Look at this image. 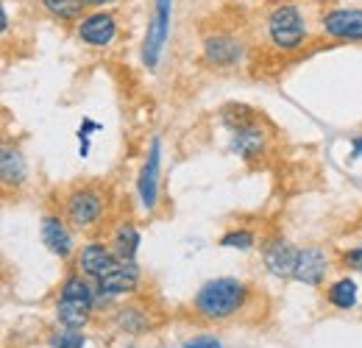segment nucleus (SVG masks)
I'll return each instance as SVG.
<instances>
[{
	"label": "nucleus",
	"instance_id": "obj_8",
	"mask_svg": "<svg viewBox=\"0 0 362 348\" xmlns=\"http://www.w3.org/2000/svg\"><path fill=\"white\" fill-rule=\"evenodd\" d=\"M265 142H268V134L254 117H245L237 126H231V151L245 162L259 159L265 151Z\"/></svg>",
	"mask_w": 362,
	"mask_h": 348
},
{
	"label": "nucleus",
	"instance_id": "obj_16",
	"mask_svg": "<svg viewBox=\"0 0 362 348\" xmlns=\"http://www.w3.org/2000/svg\"><path fill=\"white\" fill-rule=\"evenodd\" d=\"M136 248H139V228L132 220H123L112 234V251L117 254V260H136Z\"/></svg>",
	"mask_w": 362,
	"mask_h": 348
},
{
	"label": "nucleus",
	"instance_id": "obj_7",
	"mask_svg": "<svg viewBox=\"0 0 362 348\" xmlns=\"http://www.w3.org/2000/svg\"><path fill=\"white\" fill-rule=\"evenodd\" d=\"M320 31L340 42H362V8H332L320 20Z\"/></svg>",
	"mask_w": 362,
	"mask_h": 348
},
{
	"label": "nucleus",
	"instance_id": "obj_3",
	"mask_svg": "<svg viewBox=\"0 0 362 348\" xmlns=\"http://www.w3.org/2000/svg\"><path fill=\"white\" fill-rule=\"evenodd\" d=\"M268 37L284 53L298 50L307 40V23H304L301 8L293 3H279L268 14Z\"/></svg>",
	"mask_w": 362,
	"mask_h": 348
},
{
	"label": "nucleus",
	"instance_id": "obj_23",
	"mask_svg": "<svg viewBox=\"0 0 362 348\" xmlns=\"http://www.w3.org/2000/svg\"><path fill=\"white\" fill-rule=\"evenodd\" d=\"M184 348H223V346H221V340H215V337L204 335V337H192V340H187Z\"/></svg>",
	"mask_w": 362,
	"mask_h": 348
},
{
	"label": "nucleus",
	"instance_id": "obj_19",
	"mask_svg": "<svg viewBox=\"0 0 362 348\" xmlns=\"http://www.w3.org/2000/svg\"><path fill=\"white\" fill-rule=\"evenodd\" d=\"M45 11L56 20H64V23H78L84 17V0H42Z\"/></svg>",
	"mask_w": 362,
	"mask_h": 348
},
{
	"label": "nucleus",
	"instance_id": "obj_20",
	"mask_svg": "<svg viewBox=\"0 0 362 348\" xmlns=\"http://www.w3.org/2000/svg\"><path fill=\"white\" fill-rule=\"evenodd\" d=\"M115 326H117L120 332H126V335H136V332H142V329L148 326V318H145V312L136 309V306H123V309L115 312Z\"/></svg>",
	"mask_w": 362,
	"mask_h": 348
},
{
	"label": "nucleus",
	"instance_id": "obj_2",
	"mask_svg": "<svg viewBox=\"0 0 362 348\" xmlns=\"http://www.w3.org/2000/svg\"><path fill=\"white\" fill-rule=\"evenodd\" d=\"M95 309V290L90 287L84 273H70L62 282V293L56 301V320L70 329H84L92 320Z\"/></svg>",
	"mask_w": 362,
	"mask_h": 348
},
{
	"label": "nucleus",
	"instance_id": "obj_5",
	"mask_svg": "<svg viewBox=\"0 0 362 348\" xmlns=\"http://www.w3.org/2000/svg\"><path fill=\"white\" fill-rule=\"evenodd\" d=\"M170 11H173V0H156L153 17L145 31V42H142V64L148 70H156L159 56L165 50L168 34H170Z\"/></svg>",
	"mask_w": 362,
	"mask_h": 348
},
{
	"label": "nucleus",
	"instance_id": "obj_6",
	"mask_svg": "<svg viewBox=\"0 0 362 348\" xmlns=\"http://www.w3.org/2000/svg\"><path fill=\"white\" fill-rule=\"evenodd\" d=\"M159 165H162V139L153 137L148 159L142 162V170L136 178V192H139L142 209H148V212L156 209V204H159Z\"/></svg>",
	"mask_w": 362,
	"mask_h": 348
},
{
	"label": "nucleus",
	"instance_id": "obj_26",
	"mask_svg": "<svg viewBox=\"0 0 362 348\" xmlns=\"http://www.w3.org/2000/svg\"><path fill=\"white\" fill-rule=\"evenodd\" d=\"M351 148H354V156H362V137H357V139L351 142Z\"/></svg>",
	"mask_w": 362,
	"mask_h": 348
},
{
	"label": "nucleus",
	"instance_id": "obj_12",
	"mask_svg": "<svg viewBox=\"0 0 362 348\" xmlns=\"http://www.w3.org/2000/svg\"><path fill=\"white\" fill-rule=\"evenodd\" d=\"M40 237L45 243V248L50 254H56L59 260H67L73 254V234L67 228V223L59 215H45L40 223Z\"/></svg>",
	"mask_w": 362,
	"mask_h": 348
},
{
	"label": "nucleus",
	"instance_id": "obj_22",
	"mask_svg": "<svg viewBox=\"0 0 362 348\" xmlns=\"http://www.w3.org/2000/svg\"><path fill=\"white\" fill-rule=\"evenodd\" d=\"M254 243H257V237L248 228H234V231H226L221 237L223 248H237V251H248V248H254Z\"/></svg>",
	"mask_w": 362,
	"mask_h": 348
},
{
	"label": "nucleus",
	"instance_id": "obj_21",
	"mask_svg": "<svg viewBox=\"0 0 362 348\" xmlns=\"http://www.w3.org/2000/svg\"><path fill=\"white\" fill-rule=\"evenodd\" d=\"M87 346V335L84 329H70V326H62L50 335V348H84Z\"/></svg>",
	"mask_w": 362,
	"mask_h": 348
},
{
	"label": "nucleus",
	"instance_id": "obj_24",
	"mask_svg": "<svg viewBox=\"0 0 362 348\" xmlns=\"http://www.w3.org/2000/svg\"><path fill=\"white\" fill-rule=\"evenodd\" d=\"M346 262H349V265H354V267H357V270L362 273V245H357L354 251H349Z\"/></svg>",
	"mask_w": 362,
	"mask_h": 348
},
{
	"label": "nucleus",
	"instance_id": "obj_17",
	"mask_svg": "<svg viewBox=\"0 0 362 348\" xmlns=\"http://www.w3.org/2000/svg\"><path fill=\"white\" fill-rule=\"evenodd\" d=\"M0 173H3V184L6 187H20L28 175V168H25V159L20 156V151L14 148H3V156H0Z\"/></svg>",
	"mask_w": 362,
	"mask_h": 348
},
{
	"label": "nucleus",
	"instance_id": "obj_18",
	"mask_svg": "<svg viewBox=\"0 0 362 348\" xmlns=\"http://www.w3.org/2000/svg\"><path fill=\"white\" fill-rule=\"evenodd\" d=\"M326 298H329V304L334 306V309H343V312H349V309H354L357 306V284H354V279H337L329 290H326Z\"/></svg>",
	"mask_w": 362,
	"mask_h": 348
},
{
	"label": "nucleus",
	"instance_id": "obj_14",
	"mask_svg": "<svg viewBox=\"0 0 362 348\" xmlns=\"http://www.w3.org/2000/svg\"><path fill=\"white\" fill-rule=\"evenodd\" d=\"M204 56L215 67H231V64L240 62L243 45H240V40H234L231 34H212V37L204 40Z\"/></svg>",
	"mask_w": 362,
	"mask_h": 348
},
{
	"label": "nucleus",
	"instance_id": "obj_13",
	"mask_svg": "<svg viewBox=\"0 0 362 348\" xmlns=\"http://www.w3.org/2000/svg\"><path fill=\"white\" fill-rule=\"evenodd\" d=\"M115 262H117V254L109 245H103V243H87L81 248V254H78V273H84L87 279L98 282L100 276L109 273V267Z\"/></svg>",
	"mask_w": 362,
	"mask_h": 348
},
{
	"label": "nucleus",
	"instance_id": "obj_10",
	"mask_svg": "<svg viewBox=\"0 0 362 348\" xmlns=\"http://www.w3.org/2000/svg\"><path fill=\"white\" fill-rule=\"evenodd\" d=\"M117 37V20L109 11H92L78 20V40L92 47H106Z\"/></svg>",
	"mask_w": 362,
	"mask_h": 348
},
{
	"label": "nucleus",
	"instance_id": "obj_1",
	"mask_svg": "<svg viewBox=\"0 0 362 348\" xmlns=\"http://www.w3.org/2000/svg\"><path fill=\"white\" fill-rule=\"evenodd\" d=\"M245 301H248V287H245L240 279L221 276V279L206 282V284L195 293V312H198L204 320L221 323V320L234 318L237 312H243Z\"/></svg>",
	"mask_w": 362,
	"mask_h": 348
},
{
	"label": "nucleus",
	"instance_id": "obj_15",
	"mask_svg": "<svg viewBox=\"0 0 362 348\" xmlns=\"http://www.w3.org/2000/svg\"><path fill=\"white\" fill-rule=\"evenodd\" d=\"M326 270H329V260H326V254H323L320 248H301V257H298L293 279L315 287V284L323 282Z\"/></svg>",
	"mask_w": 362,
	"mask_h": 348
},
{
	"label": "nucleus",
	"instance_id": "obj_4",
	"mask_svg": "<svg viewBox=\"0 0 362 348\" xmlns=\"http://www.w3.org/2000/svg\"><path fill=\"white\" fill-rule=\"evenodd\" d=\"M103 207H106V198L98 187L84 184V187H76L67 201H64V218L67 223H73L76 228H90L95 226L100 215H103Z\"/></svg>",
	"mask_w": 362,
	"mask_h": 348
},
{
	"label": "nucleus",
	"instance_id": "obj_9",
	"mask_svg": "<svg viewBox=\"0 0 362 348\" xmlns=\"http://www.w3.org/2000/svg\"><path fill=\"white\" fill-rule=\"evenodd\" d=\"M139 265L136 260H117L106 276L98 279V293L100 296H126V293H134L139 287Z\"/></svg>",
	"mask_w": 362,
	"mask_h": 348
},
{
	"label": "nucleus",
	"instance_id": "obj_25",
	"mask_svg": "<svg viewBox=\"0 0 362 348\" xmlns=\"http://www.w3.org/2000/svg\"><path fill=\"white\" fill-rule=\"evenodd\" d=\"M112 3H117V0H84L87 8H103V6H112Z\"/></svg>",
	"mask_w": 362,
	"mask_h": 348
},
{
	"label": "nucleus",
	"instance_id": "obj_11",
	"mask_svg": "<svg viewBox=\"0 0 362 348\" xmlns=\"http://www.w3.org/2000/svg\"><path fill=\"white\" fill-rule=\"evenodd\" d=\"M298 257H301V248H296L293 243H287L281 237L268 240L265 248H262L265 267L271 270L273 276H293L296 273V265H298Z\"/></svg>",
	"mask_w": 362,
	"mask_h": 348
}]
</instances>
